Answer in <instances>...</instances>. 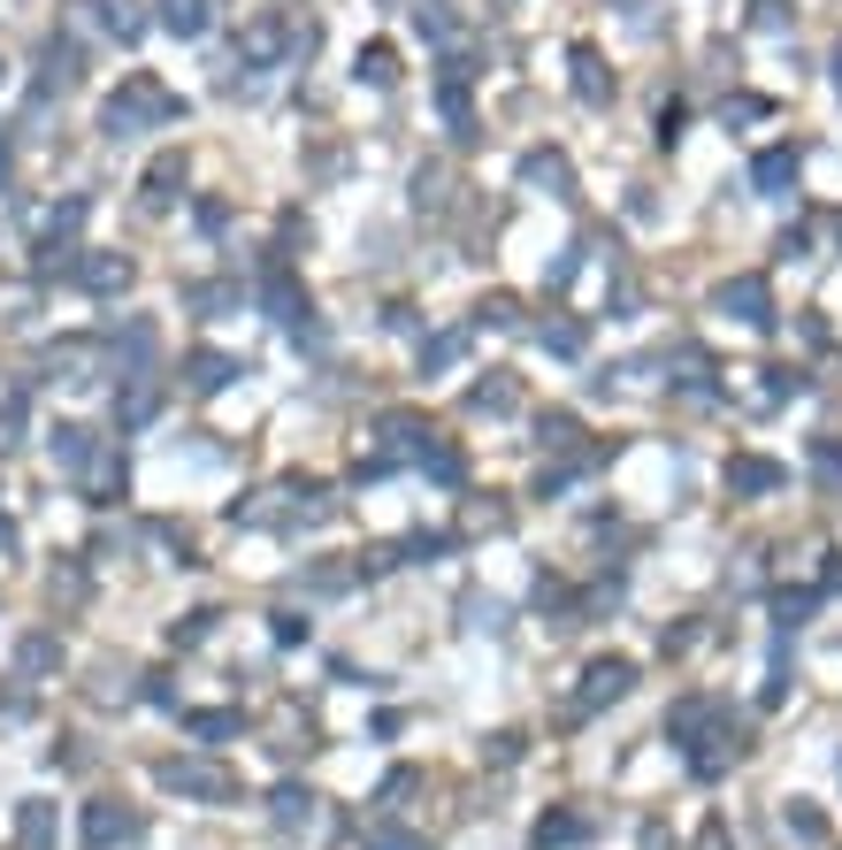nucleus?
I'll return each mask as SVG.
<instances>
[{
	"label": "nucleus",
	"mask_w": 842,
	"mask_h": 850,
	"mask_svg": "<svg viewBox=\"0 0 842 850\" xmlns=\"http://www.w3.org/2000/svg\"><path fill=\"white\" fill-rule=\"evenodd\" d=\"M108 31H123V39H139L146 23H139V8H131V0H108Z\"/></svg>",
	"instance_id": "nucleus-28"
},
{
	"label": "nucleus",
	"mask_w": 842,
	"mask_h": 850,
	"mask_svg": "<svg viewBox=\"0 0 842 850\" xmlns=\"http://www.w3.org/2000/svg\"><path fill=\"white\" fill-rule=\"evenodd\" d=\"M835 85H842V54H835Z\"/></svg>",
	"instance_id": "nucleus-34"
},
{
	"label": "nucleus",
	"mask_w": 842,
	"mask_h": 850,
	"mask_svg": "<svg viewBox=\"0 0 842 850\" xmlns=\"http://www.w3.org/2000/svg\"><path fill=\"white\" fill-rule=\"evenodd\" d=\"M575 92H582L590 108H605V100H613V77H605V62H598L590 46H575Z\"/></svg>",
	"instance_id": "nucleus-10"
},
{
	"label": "nucleus",
	"mask_w": 842,
	"mask_h": 850,
	"mask_svg": "<svg viewBox=\"0 0 842 850\" xmlns=\"http://www.w3.org/2000/svg\"><path fill=\"white\" fill-rule=\"evenodd\" d=\"M368 850H422V836H406V828H368Z\"/></svg>",
	"instance_id": "nucleus-29"
},
{
	"label": "nucleus",
	"mask_w": 842,
	"mask_h": 850,
	"mask_svg": "<svg viewBox=\"0 0 842 850\" xmlns=\"http://www.w3.org/2000/svg\"><path fill=\"white\" fill-rule=\"evenodd\" d=\"M162 23L176 39H199L207 31V0H162Z\"/></svg>",
	"instance_id": "nucleus-17"
},
{
	"label": "nucleus",
	"mask_w": 842,
	"mask_h": 850,
	"mask_svg": "<svg viewBox=\"0 0 842 850\" xmlns=\"http://www.w3.org/2000/svg\"><path fill=\"white\" fill-rule=\"evenodd\" d=\"M54 460H62V468H92V429L62 422V429H54Z\"/></svg>",
	"instance_id": "nucleus-14"
},
{
	"label": "nucleus",
	"mask_w": 842,
	"mask_h": 850,
	"mask_svg": "<svg viewBox=\"0 0 842 850\" xmlns=\"http://www.w3.org/2000/svg\"><path fill=\"white\" fill-rule=\"evenodd\" d=\"M0 170H8V146H0Z\"/></svg>",
	"instance_id": "nucleus-35"
},
{
	"label": "nucleus",
	"mask_w": 842,
	"mask_h": 850,
	"mask_svg": "<svg viewBox=\"0 0 842 850\" xmlns=\"http://www.w3.org/2000/svg\"><path fill=\"white\" fill-rule=\"evenodd\" d=\"M184 728H192L199 743H230V735H245V712H192Z\"/></svg>",
	"instance_id": "nucleus-15"
},
{
	"label": "nucleus",
	"mask_w": 842,
	"mask_h": 850,
	"mask_svg": "<svg viewBox=\"0 0 842 850\" xmlns=\"http://www.w3.org/2000/svg\"><path fill=\"white\" fill-rule=\"evenodd\" d=\"M812 476L842 499V437H812Z\"/></svg>",
	"instance_id": "nucleus-18"
},
{
	"label": "nucleus",
	"mask_w": 842,
	"mask_h": 850,
	"mask_svg": "<svg viewBox=\"0 0 842 850\" xmlns=\"http://www.w3.org/2000/svg\"><path fill=\"white\" fill-rule=\"evenodd\" d=\"M774 613H781V629H797V621L812 613V590H797V598H774Z\"/></svg>",
	"instance_id": "nucleus-31"
},
{
	"label": "nucleus",
	"mask_w": 842,
	"mask_h": 850,
	"mask_svg": "<svg viewBox=\"0 0 842 850\" xmlns=\"http://www.w3.org/2000/svg\"><path fill=\"white\" fill-rule=\"evenodd\" d=\"M521 176H528V184H551V199H575V170H567L559 154H544V146L521 162Z\"/></svg>",
	"instance_id": "nucleus-11"
},
{
	"label": "nucleus",
	"mask_w": 842,
	"mask_h": 850,
	"mask_svg": "<svg viewBox=\"0 0 842 850\" xmlns=\"http://www.w3.org/2000/svg\"><path fill=\"white\" fill-rule=\"evenodd\" d=\"M789 836H797V843H828V820H820L812 805H789Z\"/></svg>",
	"instance_id": "nucleus-25"
},
{
	"label": "nucleus",
	"mask_w": 842,
	"mask_h": 850,
	"mask_svg": "<svg viewBox=\"0 0 842 850\" xmlns=\"http://www.w3.org/2000/svg\"><path fill=\"white\" fill-rule=\"evenodd\" d=\"M116 843H139V813H123V805H85V850H116Z\"/></svg>",
	"instance_id": "nucleus-5"
},
{
	"label": "nucleus",
	"mask_w": 842,
	"mask_h": 850,
	"mask_svg": "<svg viewBox=\"0 0 842 850\" xmlns=\"http://www.w3.org/2000/svg\"><path fill=\"white\" fill-rule=\"evenodd\" d=\"M15 660H23V675H46V667H54V660H62V652H54V644H46V636H31V644H23V652H15Z\"/></svg>",
	"instance_id": "nucleus-27"
},
{
	"label": "nucleus",
	"mask_w": 842,
	"mask_h": 850,
	"mask_svg": "<svg viewBox=\"0 0 842 850\" xmlns=\"http://www.w3.org/2000/svg\"><path fill=\"white\" fill-rule=\"evenodd\" d=\"M720 315H735L743 330H774V292H766V276H735V284H720Z\"/></svg>",
	"instance_id": "nucleus-2"
},
{
	"label": "nucleus",
	"mask_w": 842,
	"mask_h": 850,
	"mask_svg": "<svg viewBox=\"0 0 842 850\" xmlns=\"http://www.w3.org/2000/svg\"><path fill=\"white\" fill-rule=\"evenodd\" d=\"M781 483H789V468H781V460H758V453L728 460V491H735V499H766V491H781Z\"/></svg>",
	"instance_id": "nucleus-6"
},
{
	"label": "nucleus",
	"mask_w": 842,
	"mask_h": 850,
	"mask_svg": "<svg viewBox=\"0 0 842 850\" xmlns=\"http://www.w3.org/2000/svg\"><path fill=\"white\" fill-rule=\"evenodd\" d=\"M475 406H491V414H505V406H513V383H475Z\"/></svg>",
	"instance_id": "nucleus-30"
},
{
	"label": "nucleus",
	"mask_w": 842,
	"mask_h": 850,
	"mask_svg": "<svg viewBox=\"0 0 842 850\" xmlns=\"http://www.w3.org/2000/svg\"><path fill=\"white\" fill-rule=\"evenodd\" d=\"M15 836H23V850H46L54 843V813H46V805H23V813H15Z\"/></svg>",
	"instance_id": "nucleus-19"
},
{
	"label": "nucleus",
	"mask_w": 842,
	"mask_h": 850,
	"mask_svg": "<svg viewBox=\"0 0 842 850\" xmlns=\"http://www.w3.org/2000/svg\"><path fill=\"white\" fill-rule=\"evenodd\" d=\"M269 805H276V820H284V828H307V820H315V789H299V782H284Z\"/></svg>",
	"instance_id": "nucleus-16"
},
{
	"label": "nucleus",
	"mask_w": 842,
	"mask_h": 850,
	"mask_svg": "<svg viewBox=\"0 0 842 850\" xmlns=\"http://www.w3.org/2000/svg\"><path fill=\"white\" fill-rule=\"evenodd\" d=\"M230 375H238V360H230V352H192V360H184V383H192L199 399H215Z\"/></svg>",
	"instance_id": "nucleus-9"
},
{
	"label": "nucleus",
	"mask_w": 842,
	"mask_h": 850,
	"mask_svg": "<svg viewBox=\"0 0 842 850\" xmlns=\"http://www.w3.org/2000/svg\"><path fill=\"white\" fill-rule=\"evenodd\" d=\"M162 782H168V789H184V797H207V805H222V797L238 789V782H230L222 766H207V759H168Z\"/></svg>",
	"instance_id": "nucleus-3"
},
{
	"label": "nucleus",
	"mask_w": 842,
	"mask_h": 850,
	"mask_svg": "<svg viewBox=\"0 0 842 850\" xmlns=\"http://www.w3.org/2000/svg\"><path fill=\"white\" fill-rule=\"evenodd\" d=\"M544 352L575 360V352H582V323H544Z\"/></svg>",
	"instance_id": "nucleus-23"
},
{
	"label": "nucleus",
	"mask_w": 842,
	"mask_h": 850,
	"mask_svg": "<svg viewBox=\"0 0 842 850\" xmlns=\"http://www.w3.org/2000/svg\"><path fill=\"white\" fill-rule=\"evenodd\" d=\"M536 437H544L551 453H567V445H575L582 429H575V414H544V422H536Z\"/></svg>",
	"instance_id": "nucleus-24"
},
{
	"label": "nucleus",
	"mask_w": 842,
	"mask_h": 850,
	"mask_svg": "<svg viewBox=\"0 0 842 850\" xmlns=\"http://www.w3.org/2000/svg\"><path fill=\"white\" fill-rule=\"evenodd\" d=\"M360 85H398V54L391 46H368L360 54Z\"/></svg>",
	"instance_id": "nucleus-20"
},
{
	"label": "nucleus",
	"mask_w": 842,
	"mask_h": 850,
	"mask_svg": "<svg viewBox=\"0 0 842 850\" xmlns=\"http://www.w3.org/2000/svg\"><path fill=\"white\" fill-rule=\"evenodd\" d=\"M176 184H184V154H162V162L146 170V207H168V199H176Z\"/></svg>",
	"instance_id": "nucleus-12"
},
{
	"label": "nucleus",
	"mask_w": 842,
	"mask_h": 850,
	"mask_svg": "<svg viewBox=\"0 0 842 850\" xmlns=\"http://www.w3.org/2000/svg\"><path fill=\"white\" fill-rule=\"evenodd\" d=\"M751 184H758L766 199H789V184H797V146H766V154L751 162Z\"/></svg>",
	"instance_id": "nucleus-8"
},
{
	"label": "nucleus",
	"mask_w": 842,
	"mask_h": 850,
	"mask_svg": "<svg viewBox=\"0 0 842 850\" xmlns=\"http://www.w3.org/2000/svg\"><path fill=\"white\" fill-rule=\"evenodd\" d=\"M162 116H176V100H168L162 85L131 77V92H116V100L100 108V131H108V139H131L139 123H162Z\"/></svg>",
	"instance_id": "nucleus-1"
},
{
	"label": "nucleus",
	"mask_w": 842,
	"mask_h": 850,
	"mask_svg": "<svg viewBox=\"0 0 842 850\" xmlns=\"http://www.w3.org/2000/svg\"><path fill=\"white\" fill-rule=\"evenodd\" d=\"M460 352H468V330H445V338H429V345H422V368H452Z\"/></svg>",
	"instance_id": "nucleus-22"
},
{
	"label": "nucleus",
	"mask_w": 842,
	"mask_h": 850,
	"mask_svg": "<svg viewBox=\"0 0 842 850\" xmlns=\"http://www.w3.org/2000/svg\"><path fill=\"white\" fill-rule=\"evenodd\" d=\"M414 23H422V39H452V15H445V8H422Z\"/></svg>",
	"instance_id": "nucleus-32"
},
{
	"label": "nucleus",
	"mask_w": 842,
	"mask_h": 850,
	"mask_svg": "<svg viewBox=\"0 0 842 850\" xmlns=\"http://www.w3.org/2000/svg\"><path fill=\"white\" fill-rule=\"evenodd\" d=\"M628 682H636V660H598V667L582 675V697H575V712H598V705L628 697Z\"/></svg>",
	"instance_id": "nucleus-4"
},
{
	"label": "nucleus",
	"mask_w": 842,
	"mask_h": 850,
	"mask_svg": "<svg viewBox=\"0 0 842 850\" xmlns=\"http://www.w3.org/2000/svg\"><path fill=\"white\" fill-rule=\"evenodd\" d=\"M261 307H269L276 323H292V330H299V323L315 315V307H307V292L292 284V269H269V276H261Z\"/></svg>",
	"instance_id": "nucleus-7"
},
{
	"label": "nucleus",
	"mask_w": 842,
	"mask_h": 850,
	"mask_svg": "<svg viewBox=\"0 0 842 850\" xmlns=\"http://www.w3.org/2000/svg\"><path fill=\"white\" fill-rule=\"evenodd\" d=\"M582 836H590V828H582L575 813H551V820L536 828V850H551V843H582Z\"/></svg>",
	"instance_id": "nucleus-21"
},
{
	"label": "nucleus",
	"mask_w": 842,
	"mask_h": 850,
	"mask_svg": "<svg viewBox=\"0 0 842 850\" xmlns=\"http://www.w3.org/2000/svg\"><path fill=\"white\" fill-rule=\"evenodd\" d=\"M77 276H85L92 292H123V284H131V261H123V253H100V261H85Z\"/></svg>",
	"instance_id": "nucleus-13"
},
{
	"label": "nucleus",
	"mask_w": 842,
	"mask_h": 850,
	"mask_svg": "<svg viewBox=\"0 0 842 850\" xmlns=\"http://www.w3.org/2000/svg\"><path fill=\"white\" fill-rule=\"evenodd\" d=\"M0 552H15V528H8V521H0Z\"/></svg>",
	"instance_id": "nucleus-33"
},
{
	"label": "nucleus",
	"mask_w": 842,
	"mask_h": 850,
	"mask_svg": "<svg viewBox=\"0 0 842 850\" xmlns=\"http://www.w3.org/2000/svg\"><path fill=\"white\" fill-rule=\"evenodd\" d=\"M207 636H215V613H184V621H176V644H184V652L207 644Z\"/></svg>",
	"instance_id": "nucleus-26"
}]
</instances>
